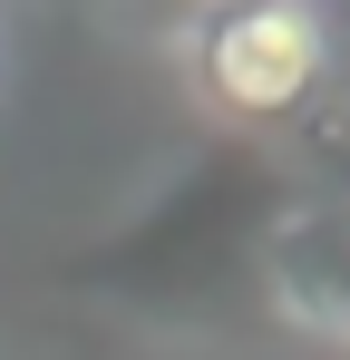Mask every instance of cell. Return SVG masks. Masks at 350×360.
I'll use <instances>...</instances> for the list:
<instances>
[{
  "label": "cell",
  "mask_w": 350,
  "mask_h": 360,
  "mask_svg": "<svg viewBox=\"0 0 350 360\" xmlns=\"http://www.w3.org/2000/svg\"><path fill=\"white\" fill-rule=\"evenodd\" d=\"M273 292L311 321V331H331L350 341V205H302L273 243Z\"/></svg>",
  "instance_id": "cell-2"
},
{
  "label": "cell",
  "mask_w": 350,
  "mask_h": 360,
  "mask_svg": "<svg viewBox=\"0 0 350 360\" xmlns=\"http://www.w3.org/2000/svg\"><path fill=\"white\" fill-rule=\"evenodd\" d=\"M195 78L243 127L292 117L331 78V10L321 0H214V20L195 30Z\"/></svg>",
  "instance_id": "cell-1"
}]
</instances>
